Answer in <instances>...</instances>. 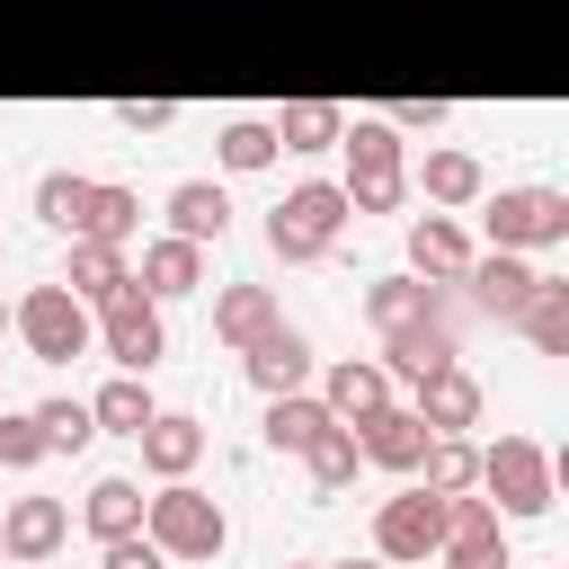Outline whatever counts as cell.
<instances>
[{
  "label": "cell",
  "mask_w": 569,
  "mask_h": 569,
  "mask_svg": "<svg viewBox=\"0 0 569 569\" xmlns=\"http://www.w3.org/2000/svg\"><path fill=\"white\" fill-rule=\"evenodd\" d=\"M0 569H53V560H0Z\"/></svg>",
  "instance_id": "obj_42"
},
{
  "label": "cell",
  "mask_w": 569,
  "mask_h": 569,
  "mask_svg": "<svg viewBox=\"0 0 569 569\" xmlns=\"http://www.w3.org/2000/svg\"><path fill=\"white\" fill-rule=\"evenodd\" d=\"M302 471H311V489H320V498L356 489V471H365V453H356V427H347V418H329V427L302 445Z\"/></svg>",
  "instance_id": "obj_29"
},
{
  "label": "cell",
  "mask_w": 569,
  "mask_h": 569,
  "mask_svg": "<svg viewBox=\"0 0 569 569\" xmlns=\"http://www.w3.org/2000/svg\"><path fill=\"white\" fill-rule=\"evenodd\" d=\"M276 569H329V560H276Z\"/></svg>",
  "instance_id": "obj_41"
},
{
  "label": "cell",
  "mask_w": 569,
  "mask_h": 569,
  "mask_svg": "<svg viewBox=\"0 0 569 569\" xmlns=\"http://www.w3.org/2000/svg\"><path fill=\"white\" fill-rule=\"evenodd\" d=\"M240 373H249L267 400H276V391H302V382H311V338H302L293 320H276L267 338H249V347H240Z\"/></svg>",
  "instance_id": "obj_12"
},
{
  "label": "cell",
  "mask_w": 569,
  "mask_h": 569,
  "mask_svg": "<svg viewBox=\"0 0 569 569\" xmlns=\"http://www.w3.org/2000/svg\"><path fill=\"white\" fill-rule=\"evenodd\" d=\"M80 533H89V542L142 533V480H133V471H98L89 498H80Z\"/></svg>",
  "instance_id": "obj_22"
},
{
  "label": "cell",
  "mask_w": 569,
  "mask_h": 569,
  "mask_svg": "<svg viewBox=\"0 0 569 569\" xmlns=\"http://www.w3.org/2000/svg\"><path fill=\"white\" fill-rule=\"evenodd\" d=\"M436 311H445V284H427V276H373V284H365L373 338H391V329H409V320H436Z\"/></svg>",
  "instance_id": "obj_21"
},
{
  "label": "cell",
  "mask_w": 569,
  "mask_h": 569,
  "mask_svg": "<svg viewBox=\"0 0 569 569\" xmlns=\"http://www.w3.org/2000/svg\"><path fill=\"white\" fill-rule=\"evenodd\" d=\"M160 213H169V231L196 240V249H213V240L231 231V196H222L213 178H178V187L160 196Z\"/></svg>",
  "instance_id": "obj_19"
},
{
  "label": "cell",
  "mask_w": 569,
  "mask_h": 569,
  "mask_svg": "<svg viewBox=\"0 0 569 569\" xmlns=\"http://www.w3.org/2000/svg\"><path fill=\"white\" fill-rule=\"evenodd\" d=\"M436 365H462V338H453L445 311H436V320H409V329L382 338V373H391V382H427Z\"/></svg>",
  "instance_id": "obj_11"
},
{
  "label": "cell",
  "mask_w": 569,
  "mask_h": 569,
  "mask_svg": "<svg viewBox=\"0 0 569 569\" xmlns=\"http://www.w3.org/2000/svg\"><path fill=\"white\" fill-rule=\"evenodd\" d=\"M142 533H151L169 560H222L231 516H222V498H204L196 480H160V489L142 498Z\"/></svg>",
  "instance_id": "obj_4"
},
{
  "label": "cell",
  "mask_w": 569,
  "mask_h": 569,
  "mask_svg": "<svg viewBox=\"0 0 569 569\" xmlns=\"http://www.w3.org/2000/svg\"><path fill=\"white\" fill-rule=\"evenodd\" d=\"M133 445H142V471H151V480H187V471L204 462V418H187V409H151V427H142Z\"/></svg>",
  "instance_id": "obj_15"
},
{
  "label": "cell",
  "mask_w": 569,
  "mask_h": 569,
  "mask_svg": "<svg viewBox=\"0 0 569 569\" xmlns=\"http://www.w3.org/2000/svg\"><path fill=\"white\" fill-rule=\"evenodd\" d=\"M436 560H445V569H516L507 525H498V507H489L480 489H453V498H445V542H436Z\"/></svg>",
  "instance_id": "obj_9"
},
{
  "label": "cell",
  "mask_w": 569,
  "mask_h": 569,
  "mask_svg": "<svg viewBox=\"0 0 569 569\" xmlns=\"http://www.w3.org/2000/svg\"><path fill=\"white\" fill-rule=\"evenodd\" d=\"M436 542H445V498H436V489L409 480L400 498L373 507V560H391V569H427Z\"/></svg>",
  "instance_id": "obj_6"
},
{
  "label": "cell",
  "mask_w": 569,
  "mask_h": 569,
  "mask_svg": "<svg viewBox=\"0 0 569 569\" xmlns=\"http://www.w3.org/2000/svg\"><path fill=\"white\" fill-rule=\"evenodd\" d=\"M347 222H356V213H347V187H338V178H302V187H284V204L267 213V249H276L284 267H311V258L338 249Z\"/></svg>",
  "instance_id": "obj_3"
},
{
  "label": "cell",
  "mask_w": 569,
  "mask_h": 569,
  "mask_svg": "<svg viewBox=\"0 0 569 569\" xmlns=\"http://www.w3.org/2000/svg\"><path fill=\"white\" fill-rule=\"evenodd\" d=\"M62 284L98 311V302H116L124 284H133V258L116 249V240H71V258H62Z\"/></svg>",
  "instance_id": "obj_23"
},
{
  "label": "cell",
  "mask_w": 569,
  "mask_h": 569,
  "mask_svg": "<svg viewBox=\"0 0 569 569\" xmlns=\"http://www.w3.org/2000/svg\"><path fill=\"white\" fill-rule=\"evenodd\" d=\"M533 276H542V267H533L525 249H471V267H462V284H471V302H480V311H489L498 329L516 320V302L533 293Z\"/></svg>",
  "instance_id": "obj_10"
},
{
  "label": "cell",
  "mask_w": 569,
  "mask_h": 569,
  "mask_svg": "<svg viewBox=\"0 0 569 569\" xmlns=\"http://www.w3.org/2000/svg\"><path fill=\"white\" fill-rule=\"evenodd\" d=\"M0 462H9V471L44 462V427H36V409H0Z\"/></svg>",
  "instance_id": "obj_36"
},
{
  "label": "cell",
  "mask_w": 569,
  "mask_h": 569,
  "mask_svg": "<svg viewBox=\"0 0 569 569\" xmlns=\"http://www.w3.org/2000/svg\"><path fill=\"white\" fill-rule=\"evenodd\" d=\"M89 187H98V178H80V169H44V178H36V222H53V231H80V213H89Z\"/></svg>",
  "instance_id": "obj_35"
},
{
  "label": "cell",
  "mask_w": 569,
  "mask_h": 569,
  "mask_svg": "<svg viewBox=\"0 0 569 569\" xmlns=\"http://www.w3.org/2000/svg\"><path fill=\"white\" fill-rule=\"evenodd\" d=\"M0 329H9V302H0Z\"/></svg>",
  "instance_id": "obj_43"
},
{
  "label": "cell",
  "mask_w": 569,
  "mask_h": 569,
  "mask_svg": "<svg viewBox=\"0 0 569 569\" xmlns=\"http://www.w3.org/2000/svg\"><path fill=\"white\" fill-rule=\"evenodd\" d=\"M329 569H391V560H329Z\"/></svg>",
  "instance_id": "obj_40"
},
{
  "label": "cell",
  "mask_w": 569,
  "mask_h": 569,
  "mask_svg": "<svg viewBox=\"0 0 569 569\" xmlns=\"http://www.w3.org/2000/svg\"><path fill=\"white\" fill-rule=\"evenodd\" d=\"M356 453H365L373 471H400V480H409V471H418V453H427V418L391 400V409H373V418L356 427Z\"/></svg>",
  "instance_id": "obj_16"
},
{
  "label": "cell",
  "mask_w": 569,
  "mask_h": 569,
  "mask_svg": "<svg viewBox=\"0 0 569 569\" xmlns=\"http://www.w3.org/2000/svg\"><path fill=\"white\" fill-rule=\"evenodd\" d=\"M418 489H436V498H453V489H480V445L471 436H427V453H418V471H409Z\"/></svg>",
  "instance_id": "obj_30"
},
{
  "label": "cell",
  "mask_w": 569,
  "mask_h": 569,
  "mask_svg": "<svg viewBox=\"0 0 569 569\" xmlns=\"http://www.w3.org/2000/svg\"><path fill=\"white\" fill-rule=\"evenodd\" d=\"M320 427H329V400H320V391H276V400H267V445H276V453H302Z\"/></svg>",
  "instance_id": "obj_32"
},
{
  "label": "cell",
  "mask_w": 569,
  "mask_h": 569,
  "mask_svg": "<svg viewBox=\"0 0 569 569\" xmlns=\"http://www.w3.org/2000/svg\"><path fill=\"white\" fill-rule=\"evenodd\" d=\"M62 533H71V507L62 498H9L0 507V551L9 560H53Z\"/></svg>",
  "instance_id": "obj_17"
},
{
  "label": "cell",
  "mask_w": 569,
  "mask_h": 569,
  "mask_svg": "<svg viewBox=\"0 0 569 569\" xmlns=\"http://www.w3.org/2000/svg\"><path fill=\"white\" fill-rule=\"evenodd\" d=\"M462 267H471V231H462L453 213H418V222H409V276L462 284Z\"/></svg>",
  "instance_id": "obj_18"
},
{
  "label": "cell",
  "mask_w": 569,
  "mask_h": 569,
  "mask_svg": "<svg viewBox=\"0 0 569 569\" xmlns=\"http://www.w3.org/2000/svg\"><path fill=\"white\" fill-rule=\"evenodd\" d=\"M276 124V142L284 151H338V133H347V107H329V98H293L284 116H267Z\"/></svg>",
  "instance_id": "obj_31"
},
{
  "label": "cell",
  "mask_w": 569,
  "mask_h": 569,
  "mask_svg": "<svg viewBox=\"0 0 569 569\" xmlns=\"http://www.w3.org/2000/svg\"><path fill=\"white\" fill-rule=\"evenodd\" d=\"M71 240H116V249H133V240H142V196L116 187V178H98V187H89V213H80Z\"/></svg>",
  "instance_id": "obj_27"
},
{
  "label": "cell",
  "mask_w": 569,
  "mask_h": 569,
  "mask_svg": "<svg viewBox=\"0 0 569 569\" xmlns=\"http://www.w3.org/2000/svg\"><path fill=\"white\" fill-rule=\"evenodd\" d=\"M98 569H169V551L151 533H116V542H98Z\"/></svg>",
  "instance_id": "obj_37"
},
{
  "label": "cell",
  "mask_w": 569,
  "mask_h": 569,
  "mask_svg": "<svg viewBox=\"0 0 569 569\" xmlns=\"http://www.w3.org/2000/svg\"><path fill=\"white\" fill-rule=\"evenodd\" d=\"M276 151H284V142H276V124H267V116H231V124L213 133V160H222V169H240V178H249V169H267Z\"/></svg>",
  "instance_id": "obj_33"
},
{
  "label": "cell",
  "mask_w": 569,
  "mask_h": 569,
  "mask_svg": "<svg viewBox=\"0 0 569 569\" xmlns=\"http://www.w3.org/2000/svg\"><path fill=\"white\" fill-rule=\"evenodd\" d=\"M418 187H427V204H480V196H489V169H480V151L436 142V151L418 160Z\"/></svg>",
  "instance_id": "obj_25"
},
{
  "label": "cell",
  "mask_w": 569,
  "mask_h": 569,
  "mask_svg": "<svg viewBox=\"0 0 569 569\" xmlns=\"http://www.w3.org/2000/svg\"><path fill=\"white\" fill-rule=\"evenodd\" d=\"M116 124L142 142V133H169V124H178V107H169V98H124V107H116Z\"/></svg>",
  "instance_id": "obj_38"
},
{
  "label": "cell",
  "mask_w": 569,
  "mask_h": 569,
  "mask_svg": "<svg viewBox=\"0 0 569 569\" xmlns=\"http://www.w3.org/2000/svg\"><path fill=\"white\" fill-rule=\"evenodd\" d=\"M36 427H44V453H89V445H98V418H89V400H71V391L36 400Z\"/></svg>",
  "instance_id": "obj_34"
},
{
  "label": "cell",
  "mask_w": 569,
  "mask_h": 569,
  "mask_svg": "<svg viewBox=\"0 0 569 569\" xmlns=\"http://www.w3.org/2000/svg\"><path fill=\"white\" fill-rule=\"evenodd\" d=\"M320 400H329V418H347V427H365L373 409H391V373H382V356H338V365L320 373Z\"/></svg>",
  "instance_id": "obj_13"
},
{
  "label": "cell",
  "mask_w": 569,
  "mask_h": 569,
  "mask_svg": "<svg viewBox=\"0 0 569 569\" xmlns=\"http://www.w3.org/2000/svg\"><path fill=\"white\" fill-rule=\"evenodd\" d=\"M338 151H347V178H338L347 187V213H391L409 196V142L382 116H347Z\"/></svg>",
  "instance_id": "obj_2"
},
{
  "label": "cell",
  "mask_w": 569,
  "mask_h": 569,
  "mask_svg": "<svg viewBox=\"0 0 569 569\" xmlns=\"http://www.w3.org/2000/svg\"><path fill=\"white\" fill-rule=\"evenodd\" d=\"M551 240H569L560 187H498L489 196V249H551Z\"/></svg>",
  "instance_id": "obj_8"
},
{
  "label": "cell",
  "mask_w": 569,
  "mask_h": 569,
  "mask_svg": "<svg viewBox=\"0 0 569 569\" xmlns=\"http://www.w3.org/2000/svg\"><path fill=\"white\" fill-rule=\"evenodd\" d=\"M98 347H107L116 373H151V365L169 356V320H160V302H151L142 284H124L116 302H98Z\"/></svg>",
  "instance_id": "obj_7"
},
{
  "label": "cell",
  "mask_w": 569,
  "mask_h": 569,
  "mask_svg": "<svg viewBox=\"0 0 569 569\" xmlns=\"http://www.w3.org/2000/svg\"><path fill=\"white\" fill-rule=\"evenodd\" d=\"M9 329L27 338V356H44V365H71V356H89L98 347V311L53 276V284H27L18 302H9Z\"/></svg>",
  "instance_id": "obj_5"
},
{
  "label": "cell",
  "mask_w": 569,
  "mask_h": 569,
  "mask_svg": "<svg viewBox=\"0 0 569 569\" xmlns=\"http://www.w3.org/2000/svg\"><path fill=\"white\" fill-rule=\"evenodd\" d=\"M480 498H489L498 516H516V525L551 516V498H560L551 445H542V436H498V445H480Z\"/></svg>",
  "instance_id": "obj_1"
},
{
  "label": "cell",
  "mask_w": 569,
  "mask_h": 569,
  "mask_svg": "<svg viewBox=\"0 0 569 569\" xmlns=\"http://www.w3.org/2000/svg\"><path fill=\"white\" fill-rule=\"evenodd\" d=\"M133 284H142L151 302H178V293H196V284H204V249H196V240H178V231H160V240H142Z\"/></svg>",
  "instance_id": "obj_20"
},
{
  "label": "cell",
  "mask_w": 569,
  "mask_h": 569,
  "mask_svg": "<svg viewBox=\"0 0 569 569\" xmlns=\"http://www.w3.org/2000/svg\"><path fill=\"white\" fill-rule=\"evenodd\" d=\"M507 329H525L533 356H569V276H533V293L516 302Z\"/></svg>",
  "instance_id": "obj_24"
},
{
  "label": "cell",
  "mask_w": 569,
  "mask_h": 569,
  "mask_svg": "<svg viewBox=\"0 0 569 569\" xmlns=\"http://www.w3.org/2000/svg\"><path fill=\"white\" fill-rule=\"evenodd\" d=\"M151 409H160V400H151V382H142V373H107V382L89 391L98 436H142V427H151Z\"/></svg>",
  "instance_id": "obj_28"
},
{
  "label": "cell",
  "mask_w": 569,
  "mask_h": 569,
  "mask_svg": "<svg viewBox=\"0 0 569 569\" xmlns=\"http://www.w3.org/2000/svg\"><path fill=\"white\" fill-rule=\"evenodd\" d=\"M409 391H418L409 409L427 418V436H471V427H480V382H471L462 365H436V373L409 382Z\"/></svg>",
  "instance_id": "obj_14"
},
{
  "label": "cell",
  "mask_w": 569,
  "mask_h": 569,
  "mask_svg": "<svg viewBox=\"0 0 569 569\" xmlns=\"http://www.w3.org/2000/svg\"><path fill=\"white\" fill-rule=\"evenodd\" d=\"M276 320H284V302H276L267 284H222V293H213V338H222L231 356H240L249 338H267Z\"/></svg>",
  "instance_id": "obj_26"
},
{
  "label": "cell",
  "mask_w": 569,
  "mask_h": 569,
  "mask_svg": "<svg viewBox=\"0 0 569 569\" xmlns=\"http://www.w3.org/2000/svg\"><path fill=\"white\" fill-rule=\"evenodd\" d=\"M382 124H391V133H436V124H445V98H391Z\"/></svg>",
  "instance_id": "obj_39"
},
{
  "label": "cell",
  "mask_w": 569,
  "mask_h": 569,
  "mask_svg": "<svg viewBox=\"0 0 569 569\" xmlns=\"http://www.w3.org/2000/svg\"><path fill=\"white\" fill-rule=\"evenodd\" d=\"M0 560H9V551H0Z\"/></svg>",
  "instance_id": "obj_44"
}]
</instances>
